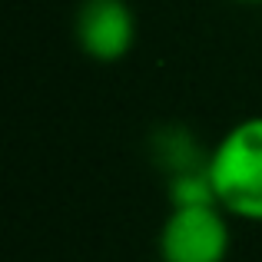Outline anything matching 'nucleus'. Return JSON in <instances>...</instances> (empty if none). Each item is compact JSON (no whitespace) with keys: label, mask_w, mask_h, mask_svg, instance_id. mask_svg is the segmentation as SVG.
Returning a JSON list of instances; mask_svg holds the SVG:
<instances>
[{"label":"nucleus","mask_w":262,"mask_h":262,"mask_svg":"<svg viewBox=\"0 0 262 262\" xmlns=\"http://www.w3.org/2000/svg\"><path fill=\"white\" fill-rule=\"evenodd\" d=\"M209 179L216 203L229 216L262 223V116L229 126L209 153Z\"/></svg>","instance_id":"1"},{"label":"nucleus","mask_w":262,"mask_h":262,"mask_svg":"<svg viewBox=\"0 0 262 262\" xmlns=\"http://www.w3.org/2000/svg\"><path fill=\"white\" fill-rule=\"evenodd\" d=\"M226 216L223 206H169L156 239L160 262H226L232 246Z\"/></svg>","instance_id":"2"},{"label":"nucleus","mask_w":262,"mask_h":262,"mask_svg":"<svg viewBox=\"0 0 262 262\" xmlns=\"http://www.w3.org/2000/svg\"><path fill=\"white\" fill-rule=\"evenodd\" d=\"M73 30L90 60L120 63L136 43V13L126 0H83Z\"/></svg>","instance_id":"3"},{"label":"nucleus","mask_w":262,"mask_h":262,"mask_svg":"<svg viewBox=\"0 0 262 262\" xmlns=\"http://www.w3.org/2000/svg\"><path fill=\"white\" fill-rule=\"evenodd\" d=\"M153 153H156V163L169 176L189 173V169H203L209 163V153H203V146L196 143V136L186 126H163L153 136Z\"/></svg>","instance_id":"4"},{"label":"nucleus","mask_w":262,"mask_h":262,"mask_svg":"<svg viewBox=\"0 0 262 262\" xmlns=\"http://www.w3.org/2000/svg\"><path fill=\"white\" fill-rule=\"evenodd\" d=\"M169 206H219L209 169L203 166V169L169 176Z\"/></svg>","instance_id":"5"},{"label":"nucleus","mask_w":262,"mask_h":262,"mask_svg":"<svg viewBox=\"0 0 262 262\" xmlns=\"http://www.w3.org/2000/svg\"><path fill=\"white\" fill-rule=\"evenodd\" d=\"M239 4H262V0H239Z\"/></svg>","instance_id":"6"}]
</instances>
